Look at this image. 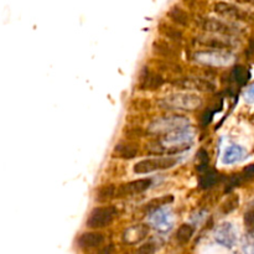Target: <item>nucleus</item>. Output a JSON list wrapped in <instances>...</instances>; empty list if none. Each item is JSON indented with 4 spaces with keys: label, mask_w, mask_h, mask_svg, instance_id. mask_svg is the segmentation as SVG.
<instances>
[{
    "label": "nucleus",
    "mask_w": 254,
    "mask_h": 254,
    "mask_svg": "<svg viewBox=\"0 0 254 254\" xmlns=\"http://www.w3.org/2000/svg\"><path fill=\"white\" fill-rule=\"evenodd\" d=\"M158 32L161 37L173 42H180L184 39V32L180 26L171 21H160L158 24Z\"/></svg>",
    "instance_id": "f3484780"
},
{
    "label": "nucleus",
    "mask_w": 254,
    "mask_h": 254,
    "mask_svg": "<svg viewBox=\"0 0 254 254\" xmlns=\"http://www.w3.org/2000/svg\"><path fill=\"white\" fill-rule=\"evenodd\" d=\"M106 241L104 233L99 232L98 230H92L88 232H83L77 238V246L83 251L94 250V248L101 247Z\"/></svg>",
    "instance_id": "f8f14e48"
},
{
    "label": "nucleus",
    "mask_w": 254,
    "mask_h": 254,
    "mask_svg": "<svg viewBox=\"0 0 254 254\" xmlns=\"http://www.w3.org/2000/svg\"><path fill=\"white\" fill-rule=\"evenodd\" d=\"M178 163L179 159L171 155L144 159V160H140L134 164L133 171L135 174H139V175H141V174H150L155 173V171L168 170V169H171L175 165H178Z\"/></svg>",
    "instance_id": "7ed1b4c3"
},
{
    "label": "nucleus",
    "mask_w": 254,
    "mask_h": 254,
    "mask_svg": "<svg viewBox=\"0 0 254 254\" xmlns=\"http://www.w3.org/2000/svg\"><path fill=\"white\" fill-rule=\"evenodd\" d=\"M160 104L169 109L192 112L202 106V98L195 93H174L164 97Z\"/></svg>",
    "instance_id": "f257e3e1"
},
{
    "label": "nucleus",
    "mask_w": 254,
    "mask_h": 254,
    "mask_svg": "<svg viewBox=\"0 0 254 254\" xmlns=\"http://www.w3.org/2000/svg\"><path fill=\"white\" fill-rule=\"evenodd\" d=\"M193 233H195V228L192 226L189 225V223H183L175 233L176 242L180 246H186L193 237Z\"/></svg>",
    "instance_id": "412c9836"
},
{
    "label": "nucleus",
    "mask_w": 254,
    "mask_h": 254,
    "mask_svg": "<svg viewBox=\"0 0 254 254\" xmlns=\"http://www.w3.org/2000/svg\"><path fill=\"white\" fill-rule=\"evenodd\" d=\"M183 4L184 6H186V9L191 10V11L200 12L207 9V1L206 0H183Z\"/></svg>",
    "instance_id": "a878e982"
},
{
    "label": "nucleus",
    "mask_w": 254,
    "mask_h": 254,
    "mask_svg": "<svg viewBox=\"0 0 254 254\" xmlns=\"http://www.w3.org/2000/svg\"><path fill=\"white\" fill-rule=\"evenodd\" d=\"M149 231H150V227H149V225H146V223L131 226V227H129L128 230L124 232L123 241L127 245H136V243L145 240L146 236L149 235Z\"/></svg>",
    "instance_id": "dca6fc26"
},
{
    "label": "nucleus",
    "mask_w": 254,
    "mask_h": 254,
    "mask_svg": "<svg viewBox=\"0 0 254 254\" xmlns=\"http://www.w3.org/2000/svg\"><path fill=\"white\" fill-rule=\"evenodd\" d=\"M176 88L184 89V91H196V92H210L215 91V84L208 79L202 77H181L173 82Z\"/></svg>",
    "instance_id": "423d86ee"
},
{
    "label": "nucleus",
    "mask_w": 254,
    "mask_h": 254,
    "mask_svg": "<svg viewBox=\"0 0 254 254\" xmlns=\"http://www.w3.org/2000/svg\"><path fill=\"white\" fill-rule=\"evenodd\" d=\"M123 134L126 139H130V140H138V139L143 138L145 131L138 124H131V126H127L123 129Z\"/></svg>",
    "instance_id": "393cba45"
},
{
    "label": "nucleus",
    "mask_w": 254,
    "mask_h": 254,
    "mask_svg": "<svg viewBox=\"0 0 254 254\" xmlns=\"http://www.w3.org/2000/svg\"><path fill=\"white\" fill-rule=\"evenodd\" d=\"M196 44L198 46L206 47L210 50H228L231 47L230 40H227V36L222 35H203L196 39Z\"/></svg>",
    "instance_id": "2eb2a0df"
},
{
    "label": "nucleus",
    "mask_w": 254,
    "mask_h": 254,
    "mask_svg": "<svg viewBox=\"0 0 254 254\" xmlns=\"http://www.w3.org/2000/svg\"><path fill=\"white\" fill-rule=\"evenodd\" d=\"M246 149L241 145H230L225 149L222 155V163L225 165H232V164L240 163L246 158Z\"/></svg>",
    "instance_id": "6ab92c4d"
},
{
    "label": "nucleus",
    "mask_w": 254,
    "mask_h": 254,
    "mask_svg": "<svg viewBox=\"0 0 254 254\" xmlns=\"http://www.w3.org/2000/svg\"><path fill=\"white\" fill-rule=\"evenodd\" d=\"M173 201H174V196L173 195L160 196V197L154 198V200L149 201V202L145 205V207H144V210H145L146 212H154V211L159 210V208L164 207V206L170 205Z\"/></svg>",
    "instance_id": "4be33fe9"
},
{
    "label": "nucleus",
    "mask_w": 254,
    "mask_h": 254,
    "mask_svg": "<svg viewBox=\"0 0 254 254\" xmlns=\"http://www.w3.org/2000/svg\"><path fill=\"white\" fill-rule=\"evenodd\" d=\"M156 251V248L154 247L153 243H146V245H143L138 250L139 253H154Z\"/></svg>",
    "instance_id": "c85d7f7f"
},
{
    "label": "nucleus",
    "mask_w": 254,
    "mask_h": 254,
    "mask_svg": "<svg viewBox=\"0 0 254 254\" xmlns=\"http://www.w3.org/2000/svg\"><path fill=\"white\" fill-rule=\"evenodd\" d=\"M139 154V144L136 140H121L116 144L113 149V156L123 160H130V159L136 158Z\"/></svg>",
    "instance_id": "ddd939ff"
},
{
    "label": "nucleus",
    "mask_w": 254,
    "mask_h": 254,
    "mask_svg": "<svg viewBox=\"0 0 254 254\" xmlns=\"http://www.w3.org/2000/svg\"><path fill=\"white\" fill-rule=\"evenodd\" d=\"M151 185H153V180L148 178L138 179V180H133V181H129V183L121 184L119 186H117L116 197L124 198V197H129V196L139 195V193L145 192Z\"/></svg>",
    "instance_id": "6e6552de"
},
{
    "label": "nucleus",
    "mask_w": 254,
    "mask_h": 254,
    "mask_svg": "<svg viewBox=\"0 0 254 254\" xmlns=\"http://www.w3.org/2000/svg\"><path fill=\"white\" fill-rule=\"evenodd\" d=\"M246 98H247L250 102L254 101V84L247 91V93H246Z\"/></svg>",
    "instance_id": "c756f323"
},
{
    "label": "nucleus",
    "mask_w": 254,
    "mask_h": 254,
    "mask_svg": "<svg viewBox=\"0 0 254 254\" xmlns=\"http://www.w3.org/2000/svg\"><path fill=\"white\" fill-rule=\"evenodd\" d=\"M238 205H240V196L236 195V193H232V195H230L223 201L220 210L223 215H228V213L233 212L238 207Z\"/></svg>",
    "instance_id": "b1692460"
},
{
    "label": "nucleus",
    "mask_w": 254,
    "mask_h": 254,
    "mask_svg": "<svg viewBox=\"0 0 254 254\" xmlns=\"http://www.w3.org/2000/svg\"><path fill=\"white\" fill-rule=\"evenodd\" d=\"M216 242L226 248H232L237 242V232L232 223L225 222L220 225L215 233Z\"/></svg>",
    "instance_id": "9b49d317"
},
{
    "label": "nucleus",
    "mask_w": 254,
    "mask_h": 254,
    "mask_svg": "<svg viewBox=\"0 0 254 254\" xmlns=\"http://www.w3.org/2000/svg\"><path fill=\"white\" fill-rule=\"evenodd\" d=\"M245 227L250 235L254 233V208H250L245 213Z\"/></svg>",
    "instance_id": "cd10ccee"
},
{
    "label": "nucleus",
    "mask_w": 254,
    "mask_h": 254,
    "mask_svg": "<svg viewBox=\"0 0 254 254\" xmlns=\"http://www.w3.org/2000/svg\"><path fill=\"white\" fill-rule=\"evenodd\" d=\"M164 83H165V78L163 77V74L160 72L153 71L148 66L144 67L139 73L138 86L141 91H156V89L161 88Z\"/></svg>",
    "instance_id": "1a4fd4ad"
},
{
    "label": "nucleus",
    "mask_w": 254,
    "mask_h": 254,
    "mask_svg": "<svg viewBox=\"0 0 254 254\" xmlns=\"http://www.w3.org/2000/svg\"><path fill=\"white\" fill-rule=\"evenodd\" d=\"M189 118L185 116H165L156 118L149 124L148 133L154 135H164L179 129L188 128Z\"/></svg>",
    "instance_id": "f03ea898"
},
{
    "label": "nucleus",
    "mask_w": 254,
    "mask_h": 254,
    "mask_svg": "<svg viewBox=\"0 0 254 254\" xmlns=\"http://www.w3.org/2000/svg\"><path fill=\"white\" fill-rule=\"evenodd\" d=\"M200 27L206 32L216 35H222V36H235L238 34V27L235 25L230 24V22L222 21V20L213 19V17H207V19H202L200 21Z\"/></svg>",
    "instance_id": "0eeeda50"
},
{
    "label": "nucleus",
    "mask_w": 254,
    "mask_h": 254,
    "mask_svg": "<svg viewBox=\"0 0 254 254\" xmlns=\"http://www.w3.org/2000/svg\"><path fill=\"white\" fill-rule=\"evenodd\" d=\"M216 179H217V174L213 171L205 170V173L200 176V185L202 189H207L210 186L215 185Z\"/></svg>",
    "instance_id": "bb28decb"
},
{
    "label": "nucleus",
    "mask_w": 254,
    "mask_h": 254,
    "mask_svg": "<svg viewBox=\"0 0 254 254\" xmlns=\"http://www.w3.org/2000/svg\"><path fill=\"white\" fill-rule=\"evenodd\" d=\"M116 192H117V186L113 185V184L101 186L96 192V202L108 203L109 201L116 198Z\"/></svg>",
    "instance_id": "aec40b11"
},
{
    "label": "nucleus",
    "mask_w": 254,
    "mask_h": 254,
    "mask_svg": "<svg viewBox=\"0 0 254 254\" xmlns=\"http://www.w3.org/2000/svg\"><path fill=\"white\" fill-rule=\"evenodd\" d=\"M153 213V217H151V222L154 223V225L156 226L158 228H163V227H166L168 228V226L170 227L171 223L168 222V217H169V213L166 212L165 210H163V207L159 208V210L154 211Z\"/></svg>",
    "instance_id": "5701e85b"
},
{
    "label": "nucleus",
    "mask_w": 254,
    "mask_h": 254,
    "mask_svg": "<svg viewBox=\"0 0 254 254\" xmlns=\"http://www.w3.org/2000/svg\"><path fill=\"white\" fill-rule=\"evenodd\" d=\"M213 11L220 16L230 20H247V12L236 5L226 1H218L213 5Z\"/></svg>",
    "instance_id": "4468645a"
},
{
    "label": "nucleus",
    "mask_w": 254,
    "mask_h": 254,
    "mask_svg": "<svg viewBox=\"0 0 254 254\" xmlns=\"http://www.w3.org/2000/svg\"><path fill=\"white\" fill-rule=\"evenodd\" d=\"M233 56L227 50H208V51H197L195 54V61L203 66L221 67L231 64Z\"/></svg>",
    "instance_id": "39448f33"
},
{
    "label": "nucleus",
    "mask_w": 254,
    "mask_h": 254,
    "mask_svg": "<svg viewBox=\"0 0 254 254\" xmlns=\"http://www.w3.org/2000/svg\"><path fill=\"white\" fill-rule=\"evenodd\" d=\"M151 52L155 57L164 60H171V61H176L179 59V50L173 41L168 39H160L154 40L151 44Z\"/></svg>",
    "instance_id": "9d476101"
},
{
    "label": "nucleus",
    "mask_w": 254,
    "mask_h": 254,
    "mask_svg": "<svg viewBox=\"0 0 254 254\" xmlns=\"http://www.w3.org/2000/svg\"><path fill=\"white\" fill-rule=\"evenodd\" d=\"M117 216V208L112 205L97 206L89 212L86 226L89 230H102L113 223Z\"/></svg>",
    "instance_id": "20e7f679"
},
{
    "label": "nucleus",
    "mask_w": 254,
    "mask_h": 254,
    "mask_svg": "<svg viewBox=\"0 0 254 254\" xmlns=\"http://www.w3.org/2000/svg\"><path fill=\"white\" fill-rule=\"evenodd\" d=\"M166 17L170 20L173 24L178 25L180 27H188L191 24V15L184 7L179 6V5H174L169 9L166 12Z\"/></svg>",
    "instance_id": "a211bd4d"
}]
</instances>
